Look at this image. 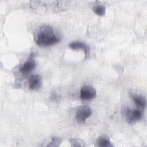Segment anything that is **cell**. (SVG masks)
Instances as JSON below:
<instances>
[{"label":"cell","instance_id":"obj_1","mask_svg":"<svg viewBox=\"0 0 147 147\" xmlns=\"http://www.w3.org/2000/svg\"><path fill=\"white\" fill-rule=\"evenodd\" d=\"M34 39L40 47H50L59 43L60 37L56 33L53 29L49 25H44L39 28L35 32Z\"/></svg>","mask_w":147,"mask_h":147},{"label":"cell","instance_id":"obj_2","mask_svg":"<svg viewBox=\"0 0 147 147\" xmlns=\"http://www.w3.org/2000/svg\"><path fill=\"white\" fill-rule=\"evenodd\" d=\"M122 114L124 115L127 122L129 123L132 124L141 119L142 116V110L137 109L131 110L129 107H124L122 109Z\"/></svg>","mask_w":147,"mask_h":147},{"label":"cell","instance_id":"obj_3","mask_svg":"<svg viewBox=\"0 0 147 147\" xmlns=\"http://www.w3.org/2000/svg\"><path fill=\"white\" fill-rule=\"evenodd\" d=\"M92 110L88 106H80L76 110L75 119L78 123L82 124L85 123L87 118L91 115Z\"/></svg>","mask_w":147,"mask_h":147},{"label":"cell","instance_id":"obj_4","mask_svg":"<svg viewBox=\"0 0 147 147\" xmlns=\"http://www.w3.org/2000/svg\"><path fill=\"white\" fill-rule=\"evenodd\" d=\"M96 96V90L91 86H83L80 91V97L82 100H90Z\"/></svg>","mask_w":147,"mask_h":147},{"label":"cell","instance_id":"obj_5","mask_svg":"<svg viewBox=\"0 0 147 147\" xmlns=\"http://www.w3.org/2000/svg\"><path fill=\"white\" fill-rule=\"evenodd\" d=\"M36 67V62L34 59V55L32 53L28 59L24 63L20 68V72L22 74H28L32 72Z\"/></svg>","mask_w":147,"mask_h":147},{"label":"cell","instance_id":"obj_6","mask_svg":"<svg viewBox=\"0 0 147 147\" xmlns=\"http://www.w3.org/2000/svg\"><path fill=\"white\" fill-rule=\"evenodd\" d=\"M41 77L38 75H33L29 78L28 80L29 88L30 90H37L41 86Z\"/></svg>","mask_w":147,"mask_h":147},{"label":"cell","instance_id":"obj_7","mask_svg":"<svg viewBox=\"0 0 147 147\" xmlns=\"http://www.w3.org/2000/svg\"><path fill=\"white\" fill-rule=\"evenodd\" d=\"M69 47L74 50L76 49H82L84 52L86 58L87 57V56L90 52V48L86 43L80 41H74L69 43Z\"/></svg>","mask_w":147,"mask_h":147},{"label":"cell","instance_id":"obj_8","mask_svg":"<svg viewBox=\"0 0 147 147\" xmlns=\"http://www.w3.org/2000/svg\"><path fill=\"white\" fill-rule=\"evenodd\" d=\"M131 97L138 109L141 110H144L146 105V100L144 97L139 95H133Z\"/></svg>","mask_w":147,"mask_h":147},{"label":"cell","instance_id":"obj_9","mask_svg":"<svg viewBox=\"0 0 147 147\" xmlns=\"http://www.w3.org/2000/svg\"><path fill=\"white\" fill-rule=\"evenodd\" d=\"M96 146L99 147H113V145L111 144L109 137L106 136L100 137L96 142Z\"/></svg>","mask_w":147,"mask_h":147},{"label":"cell","instance_id":"obj_10","mask_svg":"<svg viewBox=\"0 0 147 147\" xmlns=\"http://www.w3.org/2000/svg\"><path fill=\"white\" fill-rule=\"evenodd\" d=\"M92 10L96 14L100 16H102L105 14L106 7L105 6L100 4L96 5L93 6Z\"/></svg>","mask_w":147,"mask_h":147},{"label":"cell","instance_id":"obj_11","mask_svg":"<svg viewBox=\"0 0 147 147\" xmlns=\"http://www.w3.org/2000/svg\"><path fill=\"white\" fill-rule=\"evenodd\" d=\"M62 140L59 137H53L52 138L51 143H50L48 146H58L60 143L61 142Z\"/></svg>","mask_w":147,"mask_h":147},{"label":"cell","instance_id":"obj_12","mask_svg":"<svg viewBox=\"0 0 147 147\" xmlns=\"http://www.w3.org/2000/svg\"><path fill=\"white\" fill-rule=\"evenodd\" d=\"M71 143L72 144V146H84L82 144H79V142L80 141L79 140L77 139H72L70 140Z\"/></svg>","mask_w":147,"mask_h":147}]
</instances>
